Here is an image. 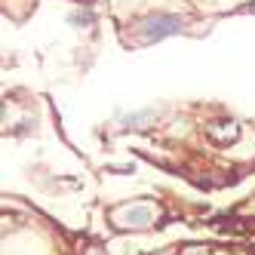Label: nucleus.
<instances>
[{
	"mask_svg": "<svg viewBox=\"0 0 255 255\" xmlns=\"http://www.w3.org/2000/svg\"><path fill=\"white\" fill-rule=\"evenodd\" d=\"M181 22L178 15H169V12H154V15H148V19H141L135 28H138V43L144 46V43H157V40H163V37H172V34H178L181 31Z\"/></svg>",
	"mask_w": 255,
	"mask_h": 255,
	"instance_id": "obj_1",
	"label": "nucleus"
},
{
	"mask_svg": "<svg viewBox=\"0 0 255 255\" xmlns=\"http://www.w3.org/2000/svg\"><path fill=\"white\" fill-rule=\"evenodd\" d=\"M68 22L71 25H89V22H93V12H71Z\"/></svg>",
	"mask_w": 255,
	"mask_h": 255,
	"instance_id": "obj_2",
	"label": "nucleus"
}]
</instances>
